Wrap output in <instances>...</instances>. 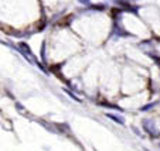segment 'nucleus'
Returning a JSON list of instances; mask_svg holds the SVG:
<instances>
[{
  "instance_id": "obj_2",
  "label": "nucleus",
  "mask_w": 160,
  "mask_h": 151,
  "mask_svg": "<svg viewBox=\"0 0 160 151\" xmlns=\"http://www.w3.org/2000/svg\"><path fill=\"white\" fill-rule=\"evenodd\" d=\"M20 51L23 52V54L27 57V59L28 61H31V62H34V55H33V52H30V50H28V47L26 45V44H20Z\"/></svg>"
},
{
  "instance_id": "obj_1",
  "label": "nucleus",
  "mask_w": 160,
  "mask_h": 151,
  "mask_svg": "<svg viewBox=\"0 0 160 151\" xmlns=\"http://www.w3.org/2000/svg\"><path fill=\"white\" fill-rule=\"evenodd\" d=\"M143 127H145V130L148 131V133L153 134V136L159 134V131L156 130V126L153 124V121H150V120H145V121H143Z\"/></svg>"
},
{
  "instance_id": "obj_3",
  "label": "nucleus",
  "mask_w": 160,
  "mask_h": 151,
  "mask_svg": "<svg viewBox=\"0 0 160 151\" xmlns=\"http://www.w3.org/2000/svg\"><path fill=\"white\" fill-rule=\"evenodd\" d=\"M79 2H81V3H84V4H88V3H89V0H79Z\"/></svg>"
}]
</instances>
